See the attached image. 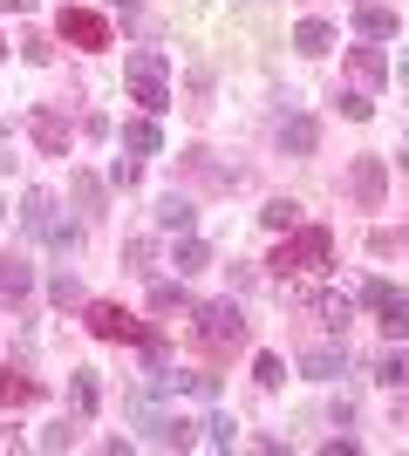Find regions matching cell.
I'll use <instances>...</instances> for the list:
<instances>
[{
	"label": "cell",
	"instance_id": "obj_14",
	"mask_svg": "<svg viewBox=\"0 0 409 456\" xmlns=\"http://www.w3.org/2000/svg\"><path fill=\"white\" fill-rule=\"evenodd\" d=\"M307 314H321V321H328L334 334H341V327L355 321V300H348V293H321V300H314V293H307Z\"/></svg>",
	"mask_w": 409,
	"mask_h": 456
},
{
	"label": "cell",
	"instance_id": "obj_7",
	"mask_svg": "<svg viewBox=\"0 0 409 456\" xmlns=\"http://www.w3.org/2000/svg\"><path fill=\"white\" fill-rule=\"evenodd\" d=\"M61 41H76V48H110V20L89 14V7H61Z\"/></svg>",
	"mask_w": 409,
	"mask_h": 456
},
{
	"label": "cell",
	"instance_id": "obj_34",
	"mask_svg": "<svg viewBox=\"0 0 409 456\" xmlns=\"http://www.w3.org/2000/svg\"><path fill=\"white\" fill-rule=\"evenodd\" d=\"M28 7H35V0H0V14H28Z\"/></svg>",
	"mask_w": 409,
	"mask_h": 456
},
{
	"label": "cell",
	"instance_id": "obj_27",
	"mask_svg": "<svg viewBox=\"0 0 409 456\" xmlns=\"http://www.w3.org/2000/svg\"><path fill=\"white\" fill-rule=\"evenodd\" d=\"M69 191H76V205H82V211H102V184H96L89 171H76V177H69Z\"/></svg>",
	"mask_w": 409,
	"mask_h": 456
},
{
	"label": "cell",
	"instance_id": "obj_2",
	"mask_svg": "<svg viewBox=\"0 0 409 456\" xmlns=\"http://www.w3.org/2000/svg\"><path fill=\"white\" fill-rule=\"evenodd\" d=\"M328 259H334V232L328 225H300L287 246L273 252V273H280V280H287V273H328Z\"/></svg>",
	"mask_w": 409,
	"mask_h": 456
},
{
	"label": "cell",
	"instance_id": "obj_11",
	"mask_svg": "<svg viewBox=\"0 0 409 456\" xmlns=\"http://www.w3.org/2000/svg\"><path fill=\"white\" fill-rule=\"evenodd\" d=\"M348 76L362 82V89H382V82H389V55H382V48H355V55H348Z\"/></svg>",
	"mask_w": 409,
	"mask_h": 456
},
{
	"label": "cell",
	"instance_id": "obj_17",
	"mask_svg": "<svg viewBox=\"0 0 409 456\" xmlns=\"http://www.w3.org/2000/svg\"><path fill=\"white\" fill-rule=\"evenodd\" d=\"M96 402H102L96 375H89V368H76V375H69V409H76V416H96Z\"/></svg>",
	"mask_w": 409,
	"mask_h": 456
},
{
	"label": "cell",
	"instance_id": "obj_25",
	"mask_svg": "<svg viewBox=\"0 0 409 456\" xmlns=\"http://www.w3.org/2000/svg\"><path fill=\"white\" fill-rule=\"evenodd\" d=\"M198 429H205V443H212V450H233V436H239V422H233V416H205Z\"/></svg>",
	"mask_w": 409,
	"mask_h": 456
},
{
	"label": "cell",
	"instance_id": "obj_26",
	"mask_svg": "<svg viewBox=\"0 0 409 456\" xmlns=\"http://www.w3.org/2000/svg\"><path fill=\"white\" fill-rule=\"evenodd\" d=\"M35 395H41L35 375H0V402H35Z\"/></svg>",
	"mask_w": 409,
	"mask_h": 456
},
{
	"label": "cell",
	"instance_id": "obj_32",
	"mask_svg": "<svg viewBox=\"0 0 409 456\" xmlns=\"http://www.w3.org/2000/svg\"><path fill=\"white\" fill-rule=\"evenodd\" d=\"M123 259H130V273H151V239H130V246H123Z\"/></svg>",
	"mask_w": 409,
	"mask_h": 456
},
{
	"label": "cell",
	"instance_id": "obj_19",
	"mask_svg": "<svg viewBox=\"0 0 409 456\" xmlns=\"http://www.w3.org/2000/svg\"><path fill=\"white\" fill-rule=\"evenodd\" d=\"M293 48H300V55H328L334 28H328V20H300V28H293Z\"/></svg>",
	"mask_w": 409,
	"mask_h": 456
},
{
	"label": "cell",
	"instance_id": "obj_22",
	"mask_svg": "<svg viewBox=\"0 0 409 456\" xmlns=\"http://www.w3.org/2000/svg\"><path fill=\"white\" fill-rule=\"evenodd\" d=\"M41 239H48V246H55V252H76V246H82V225H76V218H61V211H55Z\"/></svg>",
	"mask_w": 409,
	"mask_h": 456
},
{
	"label": "cell",
	"instance_id": "obj_33",
	"mask_svg": "<svg viewBox=\"0 0 409 456\" xmlns=\"http://www.w3.org/2000/svg\"><path fill=\"white\" fill-rule=\"evenodd\" d=\"M69 443H76V429H69V422H55V429H41V450H69Z\"/></svg>",
	"mask_w": 409,
	"mask_h": 456
},
{
	"label": "cell",
	"instance_id": "obj_12",
	"mask_svg": "<svg viewBox=\"0 0 409 456\" xmlns=\"http://www.w3.org/2000/svg\"><path fill=\"white\" fill-rule=\"evenodd\" d=\"M314 143H321L314 116H287V123H280V151H293V157H314Z\"/></svg>",
	"mask_w": 409,
	"mask_h": 456
},
{
	"label": "cell",
	"instance_id": "obj_37",
	"mask_svg": "<svg viewBox=\"0 0 409 456\" xmlns=\"http://www.w3.org/2000/svg\"><path fill=\"white\" fill-rule=\"evenodd\" d=\"M0 55H7V41H0Z\"/></svg>",
	"mask_w": 409,
	"mask_h": 456
},
{
	"label": "cell",
	"instance_id": "obj_36",
	"mask_svg": "<svg viewBox=\"0 0 409 456\" xmlns=\"http://www.w3.org/2000/svg\"><path fill=\"white\" fill-rule=\"evenodd\" d=\"M396 76H403V82H409V48H403V61H396Z\"/></svg>",
	"mask_w": 409,
	"mask_h": 456
},
{
	"label": "cell",
	"instance_id": "obj_10",
	"mask_svg": "<svg viewBox=\"0 0 409 456\" xmlns=\"http://www.w3.org/2000/svg\"><path fill=\"white\" fill-rule=\"evenodd\" d=\"M355 28H362L369 41H389L396 35V7L389 0H362V7H355Z\"/></svg>",
	"mask_w": 409,
	"mask_h": 456
},
{
	"label": "cell",
	"instance_id": "obj_31",
	"mask_svg": "<svg viewBox=\"0 0 409 456\" xmlns=\"http://www.w3.org/2000/svg\"><path fill=\"white\" fill-rule=\"evenodd\" d=\"M48 293H55V306H76V300H82L76 273H55V280H48Z\"/></svg>",
	"mask_w": 409,
	"mask_h": 456
},
{
	"label": "cell",
	"instance_id": "obj_24",
	"mask_svg": "<svg viewBox=\"0 0 409 456\" xmlns=\"http://www.w3.org/2000/svg\"><path fill=\"white\" fill-rule=\"evenodd\" d=\"M334 110L348 116V123H369V116H375V102H369L362 89H341V95H334Z\"/></svg>",
	"mask_w": 409,
	"mask_h": 456
},
{
	"label": "cell",
	"instance_id": "obj_28",
	"mask_svg": "<svg viewBox=\"0 0 409 456\" xmlns=\"http://www.w3.org/2000/svg\"><path fill=\"white\" fill-rule=\"evenodd\" d=\"M205 259H212V252L198 246V239H184V246L171 252V266H177V280H184V273H198V266H205Z\"/></svg>",
	"mask_w": 409,
	"mask_h": 456
},
{
	"label": "cell",
	"instance_id": "obj_21",
	"mask_svg": "<svg viewBox=\"0 0 409 456\" xmlns=\"http://www.w3.org/2000/svg\"><path fill=\"white\" fill-rule=\"evenodd\" d=\"M151 314H192V293H184L177 280H157L151 286Z\"/></svg>",
	"mask_w": 409,
	"mask_h": 456
},
{
	"label": "cell",
	"instance_id": "obj_16",
	"mask_svg": "<svg viewBox=\"0 0 409 456\" xmlns=\"http://www.w3.org/2000/svg\"><path fill=\"white\" fill-rule=\"evenodd\" d=\"M192 218H198V211H192V198H184V191L157 198V225H164V232H192Z\"/></svg>",
	"mask_w": 409,
	"mask_h": 456
},
{
	"label": "cell",
	"instance_id": "obj_23",
	"mask_svg": "<svg viewBox=\"0 0 409 456\" xmlns=\"http://www.w3.org/2000/svg\"><path fill=\"white\" fill-rule=\"evenodd\" d=\"M259 225H266V232H293V225H300V205H293V198H273V205L259 211Z\"/></svg>",
	"mask_w": 409,
	"mask_h": 456
},
{
	"label": "cell",
	"instance_id": "obj_3",
	"mask_svg": "<svg viewBox=\"0 0 409 456\" xmlns=\"http://www.w3.org/2000/svg\"><path fill=\"white\" fill-rule=\"evenodd\" d=\"M130 422H143V436L157 443V450H192V422L171 416V409H157V388H136L130 395Z\"/></svg>",
	"mask_w": 409,
	"mask_h": 456
},
{
	"label": "cell",
	"instance_id": "obj_20",
	"mask_svg": "<svg viewBox=\"0 0 409 456\" xmlns=\"http://www.w3.org/2000/svg\"><path fill=\"white\" fill-rule=\"evenodd\" d=\"M48 218H55V198H48V191H28V198H20V225L41 239V232H48Z\"/></svg>",
	"mask_w": 409,
	"mask_h": 456
},
{
	"label": "cell",
	"instance_id": "obj_6",
	"mask_svg": "<svg viewBox=\"0 0 409 456\" xmlns=\"http://www.w3.org/2000/svg\"><path fill=\"white\" fill-rule=\"evenodd\" d=\"M348 191H355V205H362V211H375L382 198H389V164H382V157H355Z\"/></svg>",
	"mask_w": 409,
	"mask_h": 456
},
{
	"label": "cell",
	"instance_id": "obj_30",
	"mask_svg": "<svg viewBox=\"0 0 409 456\" xmlns=\"http://www.w3.org/2000/svg\"><path fill=\"white\" fill-rule=\"evenodd\" d=\"M375 381L403 388V381H409V354H382V362H375Z\"/></svg>",
	"mask_w": 409,
	"mask_h": 456
},
{
	"label": "cell",
	"instance_id": "obj_15",
	"mask_svg": "<svg viewBox=\"0 0 409 456\" xmlns=\"http://www.w3.org/2000/svg\"><path fill=\"white\" fill-rule=\"evenodd\" d=\"M35 286V273H28V259H14V252H0V300H20Z\"/></svg>",
	"mask_w": 409,
	"mask_h": 456
},
{
	"label": "cell",
	"instance_id": "obj_13",
	"mask_svg": "<svg viewBox=\"0 0 409 456\" xmlns=\"http://www.w3.org/2000/svg\"><path fill=\"white\" fill-rule=\"evenodd\" d=\"M341 368H348L341 347H307V354H300V375H314V381H334Z\"/></svg>",
	"mask_w": 409,
	"mask_h": 456
},
{
	"label": "cell",
	"instance_id": "obj_8",
	"mask_svg": "<svg viewBox=\"0 0 409 456\" xmlns=\"http://www.w3.org/2000/svg\"><path fill=\"white\" fill-rule=\"evenodd\" d=\"M82 321H89V334H96V341H143V327H136L123 306H110V300H96Z\"/></svg>",
	"mask_w": 409,
	"mask_h": 456
},
{
	"label": "cell",
	"instance_id": "obj_4",
	"mask_svg": "<svg viewBox=\"0 0 409 456\" xmlns=\"http://www.w3.org/2000/svg\"><path fill=\"white\" fill-rule=\"evenodd\" d=\"M198 321V341L205 347H246V314L233 300H212V306H192Z\"/></svg>",
	"mask_w": 409,
	"mask_h": 456
},
{
	"label": "cell",
	"instance_id": "obj_5",
	"mask_svg": "<svg viewBox=\"0 0 409 456\" xmlns=\"http://www.w3.org/2000/svg\"><path fill=\"white\" fill-rule=\"evenodd\" d=\"M362 300H369V314H375L382 327H389L396 341L409 334V293H403V286H389V280H369V286H362Z\"/></svg>",
	"mask_w": 409,
	"mask_h": 456
},
{
	"label": "cell",
	"instance_id": "obj_18",
	"mask_svg": "<svg viewBox=\"0 0 409 456\" xmlns=\"http://www.w3.org/2000/svg\"><path fill=\"white\" fill-rule=\"evenodd\" d=\"M157 143H164V136H157V123H151V116L123 123V151H130V157H157Z\"/></svg>",
	"mask_w": 409,
	"mask_h": 456
},
{
	"label": "cell",
	"instance_id": "obj_29",
	"mask_svg": "<svg viewBox=\"0 0 409 456\" xmlns=\"http://www.w3.org/2000/svg\"><path fill=\"white\" fill-rule=\"evenodd\" d=\"M253 381H259V388H280V381H287V362H280V354H259V362H253Z\"/></svg>",
	"mask_w": 409,
	"mask_h": 456
},
{
	"label": "cell",
	"instance_id": "obj_35",
	"mask_svg": "<svg viewBox=\"0 0 409 456\" xmlns=\"http://www.w3.org/2000/svg\"><path fill=\"white\" fill-rule=\"evenodd\" d=\"M110 7H117V14H136V0H110Z\"/></svg>",
	"mask_w": 409,
	"mask_h": 456
},
{
	"label": "cell",
	"instance_id": "obj_1",
	"mask_svg": "<svg viewBox=\"0 0 409 456\" xmlns=\"http://www.w3.org/2000/svg\"><path fill=\"white\" fill-rule=\"evenodd\" d=\"M123 82H130V95L143 102V116L171 110V61L157 55V48H136V55L123 61Z\"/></svg>",
	"mask_w": 409,
	"mask_h": 456
},
{
	"label": "cell",
	"instance_id": "obj_9",
	"mask_svg": "<svg viewBox=\"0 0 409 456\" xmlns=\"http://www.w3.org/2000/svg\"><path fill=\"white\" fill-rule=\"evenodd\" d=\"M28 130H35L41 157H69V116H61V110H48V102H41V110L28 116Z\"/></svg>",
	"mask_w": 409,
	"mask_h": 456
},
{
	"label": "cell",
	"instance_id": "obj_38",
	"mask_svg": "<svg viewBox=\"0 0 409 456\" xmlns=\"http://www.w3.org/2000/svg\"><path fill=\"white\" fill-rule=\"evenodd\" d=\"M0 218H7V205H0Z\"/></svg>",
	"mask_w": 409,
	"mask_h": 456
}]
</instances>
